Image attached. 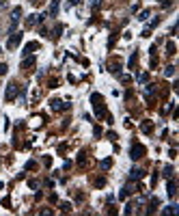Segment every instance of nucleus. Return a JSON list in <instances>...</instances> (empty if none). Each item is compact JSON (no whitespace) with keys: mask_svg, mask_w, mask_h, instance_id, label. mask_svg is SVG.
I'll return each mask as SVG.
<instances>
[{"mask_svg":"<svg viewBox=\"0 0 179 216\" xmlns=\"http://www.w3.org/2000/svg\"><path fill=\"white\" fill-rule=\"evenodd\" d=\"M147 17H149V11H147V9H145V11H142V13H140V15H138V20H140V22H145V20H147Z\"/></svg>","mask_w":179,"mask_h":216,"instance_id":"obj_13","label":"nucleus"},{"mask_svg":"<svg viewBox=\"0 0 179 216\" xmlns=\"http://www.w3.org/2000/svg\"><path fill=\"white\" fill-rule=\"evenodd\" d=\"M37 48H39V43H37V41H30V43L24 48V54H30L33 50H37Z\"/></svg>","mask_w":179,"mask_h":216,"instance_id":"obj_6","label":"nucleus"},{"mask_svg":"<svg viewBox=\"0 0 179 216\" xmlns=\"http://www.w3.org/2000/svg\"><path fill=\"white\" fill-rule=\"evenodd\" d=\"M110 164H112L110 160H102V169H108V167H110Z\"/></svg>","mask_w":179,"mask_h":216,"instance_id":"obj_15","label":"nucleus"},{"mask_svg":"<svg viewBox=\"0 0 179 216\" xmlns=\"http://www.w3.org/2000/svg\"><path fill=\"white\" fill-rule=\"evenodd\" d=\"M136 59H138V54H132V59H130V63H127V65H130V67H134V65H136Z\"/></svg>","mask_w":179,"mask_h":216,"instance_id":"obj_14","label":"nucleus"},{"mask_svg":"<svg viewBox=\"0 0 179 216\" xmlns=\"http://www.w3.org/2000/svg\"><path fill=\"white\" fill-rule=\"evenodd\" d=\"M175 188H177V184H175V179H168V197H175Z\"/></svg>","mask_w":179,"mask_h":216,"instance_id":"obj_7","label":"nucleus"},{"mask_svg":"<svg viewBox=\"0 0 179 216\" xmlns=\"http://www.w3.org/2000/svg\"><path fill=\"white\" fill-rule=\"evenodd\" d=\"M30 65H35V56H26L22 61V67H30Z\"/></svg>","mask_w":179,"mask_h":216,"instance_id":"obj_9","label":"nucleus"},{"mask_svg":"<svg viewBox=\"0 0 179 216\" xmlns=\"http://www.w3.org/2000/svg\"><path fill=\"white\" fill-rule=\"evenodd\" d=\"M175 212H177V205H168L162 210V214H175Z\"/></svg>","mask_w":179,"mask_h":216,"instance_id":"obj_10","label":"nucleus"},{"mask_svg":"<svg viewBox=\"0 0 179 216\" xmlns=\"http://www.w3.org/2000/svg\"><path fill=\"white\" fill-rule=\"evenodd\" d=\"M164 74L166 76H175V67H173V65H168V67L164 69Z\"/></svg>","mask_w":179,"mask_h":216,"instance_id":"obj_12","label":"nucleus"},{"mask_svg":"<svg viewBox=\"0 0 179 216\" xmlns=\"http://www.w3.org/2000/svg\"><path fill=\"white\" fill-rule=\"evenodd\" d=\"M147 78H149L147 74H140V76H138V80H140V82H147Z\"/></svg>","mask_w":179,"mask_h":216,"instance_id":"obj_16","label":"nucleus"},{"mask_svg":"<svg viewBox=\"0 0 179 216\" xmlns=\"http://www.w3.org/2000/svg\"><path fill=\"white\" fill-rule=\"evenodd\" d=\"M91 102H93V106H95V115L97 117H104V99H102V95L99 93H93L91 95Z\"/></svg>","mask_w":179,"mask_h":216,"instance_id":"obj_1","label":"nucleus"},{"mask_svg":"<svg viewBox=\"0 0 179 216\" xmlns=\"http://www.w3.org/2000/svg\"><path fill=\"white\" fill-rule=\"evenodd\" d=\"M15 95H17V84H15V82H11L9 87H7V99L11 102V99H13Z\"/></svg>","mask_w":179,"mask_h":216,"instance_id":"obj_4","label":"nucleus"},{"mask_svg":"<svg viewBox=\"0 0 179 216\" xmlns=\"http://www.w3.org/2000/svg\"><path fill=\"white\" fill-rule=\"evenodd\" d=\"M19 41H22V33H13L9 37V41H7V48H9V50H15L19 45Z\"/></svg>","mask_w":179,"mask_h":216,"instance_id":"obj_3","label":"nucleus"},{"mask_svg":"<svg viewBox=\"0 0 179 216\" xmlns=\"http://www.w3.org/2000/svg\"><path fill=\"white\" fill-rule=\"evenodd\" d=\"M140 130H142V132H145V134H151V132H153V125H151L149 121H145V123H142V125H140Z\"/></svg>","mask_w":179,"mask_h":216,"instance_id":"obj_8","label":"nucleus"},{"mask_svg":"<svg viewBox=\"0 0 179 216\" xmlns=\"http://www.w3.org/2000/svg\"><path fill=\"white\" fill-rule=\"evenodd\" d=\"M61 207H63V212H69V210H71V205H69V203H63Z\"/></svg>","mask_w":179,"mask_h":216,"instance_id":"obj_17","label":"nucleus"},{"mask_svg":"<svg viewBox=\"0 0 179 216\" xmlns=\"http://www.w3.org/2000/svg\"><path fill=\"white\" fill-rule=\"evenodd\" d=\"M0 74H7V65H5V63L0 65Z\"/></svg>","mask_w":179,"mask_h":216,"instance_id":"obj_18","label":"nucleus"},{"mask_svg":"<svg viewBox=\"0 0 179 216\" xmlns=\"http://www.w3.org/2000/svg\"><path fill=\"white\" fill-rule=\"evenodd\" d=\"M78 2H80V0H69V5H78Z\"/></svg>","mask_w":179,"mask_h":216,"instance_id":"obj_19","label":"nucleus"},{"mask_svg":"<svg viewBox=\"0 0 179 216\" xmlns=\"http://www.w3.org/2000/svg\"><path fill=\"white\" fill-rule=\"evenodd\" d=\"M130 156H132V160H138V158H142V156H145V147H142V145H138V143H134V145H132Z\"/></svg>","mask_w":179,"mask_h":216,"instance_id":"obj_2","label":"nucleus"},{"mask_svg":"<svg viewBox=\"0 0 179 216\" xmlns=\"http://www.w3.org/2000/svg\"><path fill=\"white\" fill-rule=\"evenodd\" d=\"M166 54H170V56L175 54V43H173V41H168V43H166Z\"/></svg>","mask_w":179,"mask_h":216,"instance_id":"obj_11","label":"nucleus"},{"mask_svg":"<svg viewBox=\"0 0 179 216\" xmlns=\"http://www.w3.org/2000/svg\"><path fill=\"white\" fill-rule=\"evenodd\" d=\"M140 177H145V171H142V169H132L130 171V179H140Z\"/></svg>","mask_w":179,"mask_h":216,"instance_id":"obj_5","label":"nucleus"}]
</instances>
